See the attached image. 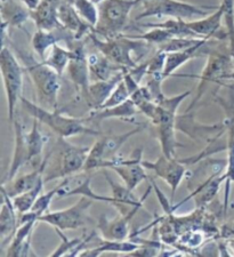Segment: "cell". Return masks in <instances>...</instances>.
I'll return each instance as SVG.
<instances>
[{"label": "cell", "mask_w": 234, "mask_h": 257, "mask_svg": "<svg viewBox=\"0 0 234 257\" xmlns=\"http://www.w3.org/2000/svg\"><path fill=\"white\" fill-rule=\"evenodd\" d=\"M21 103L24 106L27 112L32 115L33 119L38 120L40 123L58 135V138L69 139L76 135H101V132L96 131L94 127L85 125V120L64 115L57 110H51L39 104L31 102L26 97L21 98Z\"/></svg>", "instance_id": "6da1fadb"}, {"label": "cell", "mask_w": 234, "mask_h": 257, "mask_svg": "<svg viewBox=\"0 0 234 257\" xmlns=\"http://www.w3.org/2000/svg\"><path fill=\"white\" fill-rule=\"evenodd\" d=\"M124 73L125 71L119 72L118 74H115V76L107 80L91 82L88 92L82 97V99L88 104L91 111L99 109L104 104V102L108 98V96L113 92L119 82L124 79Z\"/></svg>", "instance_id": "603a6c76"}, {"label": "cell", "mask_w": 234, "mask_h": 257, "mask_svg": "<svg viewBox=\"0 0 234 257\" xmlns=\"http://www.w3.org/2000/svg\"><path fill=\"white\" fill-rule=\"evenodd\" d=\"M71 57H72L71 48L62 47L57 43L52 47L51 53L48 54V56H46V59L43 62L62 76L65 70L68 69Z\"/></svg>", "instance_id": "4dcf8cb0"}, {"label": "cell", "mask_w": 234, "mask_h": 257, "mask_svg": "<svg viewBox=\"0 0 234 257\" xmlns=\"http://www.w3.org/2000/svg\"><path fill=\"white\" fill-rule=\"evenodd\" d=\"M125 71H126V70H125ZM129 97H131V95H129V90L123 79L119 82L118 86L115 87L113 92L111 93V95L108 96L106 101L104 102V104L99 107V109H106V107L119 105V104H121V103L126 102Z\"/></svg>", "instance_id": "ab89813d"}, {"label": "cell", "mask_w": 234, "mask_h": 257, "mask_svg": "<svg viewBox=\"0 0 234 257\" xmlns=\"http://www.w3.org/2000/svg\"><path fill=\"white\" fill-rule=\"evenodd\" d=\"M141 246L135 241H126V240H106L103 239L97 246L91 249L82 250L79 256L83 257H96L103 252H123V254H129Z\"/></svg>", "instance_id": "f546056e"}, {"label": "cell", "mask_w": 234, "mask_h": 257, "mask_svg": "<svg viewBox=\"0 0 234 257\" xmlns=\"http://www.w3.org/2000/svg\"><path fill=\"white\" fill-rule=\"evenodd\" d=\"M88 64L91 82L107 80L115 76V74H118L119 72H123L125 70H127L114 64L113 62L106 59V57L98 51L97 53L88 55Z\"/></svg>", "instance_id": "4316f807"}, {"label": "cell", "mask_w": 234, "mask_h": 257, "mask_svg": "<svg viewBox=\"0 0 234 257\" xmlns=\"http://www.w3.org/2000/svg\"><path fill=\"white\" fill-rule=\"evenodd\" d=\"M0 69L7 97L8 120L13 123L15 120V109L18 102L22 98L24 69L10 47L3 44L0 52Z\"/></svg>", "instance_id": "8992f818"}, {"label": "cell", "mask_w": 234, "mask_h": 257, "mask_svg": "<svg viewBox=\"0 0 234 257\" xmlns=\"http://www.w3.org/2000/svg\"><path fill=\"white\" fill-rule=\"evenodd\" d=\"M58 153H60V164L55 173H51L45 177V182L65 178L79 172H83L87 158H88L90 147H79L69 143L64 138H58Z\"/></svg>", "instance_id": "9c48e42d"}, {"label": "cell", "mask_w": 234, "mask_h": 257, "mask_svg": "<svg viewBox=\"0 0 234 257\" xmlns=\"http://www.w3.org/2000/svg\"><path fill=\"white\" fill-rule=\"evenodd\" d=\"M143 0H101L98 3V22L94 33L101 38H114L126 29L133 8Z\"/></svg>", "instance_id": "277c9868"}, {"label": "cell", "mask_w": 234, "mask_h": 257, "mask_svg": "<svg viewBox=\"0 0 234 257\" xmlns=\"http://www.w3.org/2000/svg\"><path fill=\"white\" fill-rule=\"evenodd\" d=\"M187 26L200 38L226 40L227 35L223 24V8L218 6L216 11L204 18L187 21Z\"/></svg>", "instance_id": "2e32d148"}, {"label": "cell", "mask_w": 234, "mask_h": 257, "mask_svg": "<svg viewBox=\"0 0 234 257\" xmlns=\"http://www.w3.org/2000/svg\"><path fill=\"white\" fill-rule=\"evenodd\" d=\"M26 141L29 150V159L31 161L43 153L45 144L47 143V138H45L39 130L38 120L33 119L31 131L26 133Z\"/></svg>", "instance_id": "836d02e7"}, {"label": "cell", "mask_w": 234, "mask_h": 257, "mask_svg": "<svg viewBox=\"0 0 234 257\" xmlns=\"http://www.w3.org/2000/svg\"><path fill=\"white\" fill-rule=\"evenodd\" d=\"M150 121L157 128L158 140L160 142L162 153L168 158H176V150L181 147L176 139L177 112L157 104Z\"/></svg>", "instance_id": "8fae6325"}, {"label": "cell", "mask_w": 234, "mask_h": 257, "mask_svg": "<svg viewBox=\"0 0 234 257\" xmlns=\"http://www.w3.org/2000/svg\"><path fill=\"white\" fill-rule=\"evenodd\" d=\"M132 38H135V39H141V40H144L146 43L150 44L152 46H156L159 47L160 45L165 44L166 41H168L169 39L174 38L173 33L169 32L167 29L164 28H151V30L149 32H145L143 35H139V36H131Z\"/></svg>", "instance_id": "74e56055"}, {"label": "cell", "mask_w": 234, "mask_h": 257, "mask_svg": "<svg viewBox=\"0 0 234 257\" xmlns=\"http://www.w3.org/2000/svg\"><path fill=\"white\" fill-rule=\"evenodd\" d=\"M224 80H229V81H234V70L232 72H229L228 74L224 77Z\"/></svg>", "instance_id": "7bdbcfd3"}, {"label": "cell", "mask_w": 234, "mask_h": 257, "mask_svg": "<svg viewBox=\"0 0 234 257\" xmlns=\"http://www.w3.org/2000/svg\"><path fill=\"white\" fill-rule=\"evenodd\" d=\"M207 62L203 71L198 77L199 84L196 87V95L191 104L187 107L186 112H190L194 105L200 101L204 93L207 92L209 85L224 80V77L234 70V59L228 52V47L219 49L212 46L207 54Z\"/></svg>", "instance_id": "52a82bcc"}, {"label": "cell", "mask_w": 234, "mask_h": 257, "mask_svg": "<svg viewBox=\"0 0 234 257\" xmlns=\"http://www.w3.org/2000/svg\"><path fill=\"white\" fill-rule=\"evenodd\" d=\"M26 71L29 73L36 88V96L39 105L51 110H56L58 93L61 89L60 74L45 64L43 61H36L31 55L20 52Z\"/></svg>", "instance_id": "7a4b0ae2"}, {"label": "cell", "mask_w": 234, "mask_h": 257, "mask_svg": "<svg viewBox=\"0 0 234 257\" xmlns=\"http://www.w3.org/2000/svg\"><path fill=\"white\" fill-rule=\"evenodd\" d=\"M62 0H41L36 10L30 11L31 20L39 30H56L63 28L58 20V7Z\"/></svg>", "instance_id": "ffe728a7"}, {"label": "cell", "mask_w": 234, "mask_h": 257, "mask_svg": "<svg viewBox=\"0 0 234 257\" xmlns=\"http://www.w3.org/2000/svg\"><path fill=\"white\" fill-rule=\"evenodd\" d=\"M41 0H22V3L26 5L29 10L30 11H33L36 10L37 7H38V5L40 4Z\"/></svg>", "instance_id": "b9f144b4"}, {"label": "cell", "mask_w": 234, "mask_h": 257, "mask_svg": "<svg viewBox=\"0 0 234 257\" xmlns=\"http://www.w3.org/2000/svg\"><path fill=\"white\" fill-rule=\"evenodd\" d=\"M14 130V152L13 158H12L10 171L7 174V181H12L16 177V174L19 173L21 168L24 165L30 163L29 159V150L26 141V132L23 130L22 123L20 120H14L13 122Z\"/></svg>", "instance_id": "cb8c5ba5"}, {"label": "cell", "mask_w": 234, "mask_h": 257, "mask_svg": "<svg viewBox=\"0 0 234 257\" xmlns=\"http://www.w3.org/2000/svg\"><path fill=\"white\" fill-rule=\"evenodd\" d=\"M140 111L137 109L135 103L133 102V99L128 98L126 102L121 103L119 105L106 107V109L93 110L90 112L89 117H87L83 120H85V122H91L96 126H98L104 120L113 118L125 120V121H134V117Z\"/></svg>", "instance_id": "7402d4cb"}, {"label": "cell", "mask_w": 234, "mask_h": 257, "mask_svg": "<svg viewBox=\"0 0 234 257\" xmlns=\"http://www.w3.org/2000/svg\"><path fill=\"white\" fill-rule=\"evenodd\" d=\"M70 196H80V197L82 196V197L90 198L91 200L94 201H103V202H107V204H112V197L101 196V194H97L91 190L90 176L87 177L80 185L77 186V188L71 189V190H66L64 188L61 190L60 193H58V197H70Z\"/></svg>", "instance_id": "d590c367"}, {"label": "cell", "mask_w": 234, "mask_h": 257, "mask_svg": "<svg viewBox=\"0 0 234 257\" xmlns=\"http://www.w3.org/2000/svg\"><path fill=\"white\" fill-rule=\"evenodd\" d=\"M58 20L63 29L73 36L74 40H80L94 31V28L78 14L71 0L61 2L58 7Z\"/></svg>", "instance_id": "e0dca14e"}, {"label": "cell", "mask_w": 234, "mask_h": 257, "mask_svg": "<svg viewBox=\"0 0 234 257\" xmlns=\"http://www.w3.org/2000/svg\"><path fill=\"white\" fill-rule=\"evenodd\" d=\"M143 11L136 16L135 21L148 18H169L192 21L195 18H204L218 7L196 6L179 0H143Z\"/></svg>", "instance_id": "5b68a950"}, {"label": "cell", "mask_w": 234, "mask_h": 257, "mask_svg": "<svg viewBox=\"0 0 234 257\" xmlns=\"http://www.w3.org/2000/svg\"><path fill=\"white\" fill-rule=\"evenodd\" d=\"M203 233L201 231L190 230L182 234L181 241L186 244V247H198L200 243H202Z\"/></svg>", "instance_id": "60d3db41"}, {"label": "cell", "mask_w": 234, "mask_h": 257, "mask_svg": "<svg viewBox=\"0 0 234 257\" xmlns=\"http://www.w3.org/2000/svg\"><path fill=\"white\" fill-rule=\"evenodd\" d=\"M143 130V126L136 127L134 130L120 135H107L99 136L93 147H90V151L87 158L86 165L83 167V172L89 173L95 169H103L104 164L108 160L115 158V155L123 148V145L132 138V136L139 134Z\"/></svg>", "instance_id": "ba28073f"}, {"label": "cell", "mask_w": 234, "mask_h": 257, "mask_svg": "<svg viewBox=\"0 0 234 257\" xmlns=\"http://www.w3.org/2000/svg\"><path fill=\"white\" fill-rule=\"evenodd\" d=\"M136 213L129 215H119L113 219H107L105 216L99 217L98 230L101 231L103 239L106 240H126L129 235V224Z\"/></svg>", "instance_id": "d4e9b609"}, {"label": "cell", "mask_w": 234, "mask_h": 257, "mask_svg": "<svg viewBox=\"0 0 234 257\" xmlns=\"http://www.w3.org/2000/svg\"><path fill=\"white\" fill-rule=\"evenodd\" d=\"M143 27L146 28H164L167 29L169 32L173 33L174 37H178V38H200L187 26V21L184 20H177V19H169L161 23H145ZM203 39V38H201Z\"/></svg>", "instance_id": "1f68e13d"}, {"label": "cell", "mask_w": 234, "mask_h": 257, "mask_svg": "<svg viewBox=\"0 0 234 257\" xmlns=\"http://www.w3.org/2000/svg\"><path fill=\"white\" fill-rule=\"evenodd\" d=\"M142 149H137L129 159L115 158L106 161L103 169H112L121 177L124 183L131 190H135L142 182L148 180V174L143 164H142Z\"/></svg>", "instance_id": "7c38bea8"}, {"label": "cell", "mask_w": 234, "mask_h": 257, "mask_svg": "<svg viewBox=\"0 0 234 257\" xmlns=\"http://www.w3.org/2000/svg\"><path fill=\"white\" fill-rule=\"evenodd\" d=\"M70 48L72 51V57H71L66 71H68L71 81L76 87L77 92L83 97L88 92L91 84L88 55L86 54L83 44L79 43V40H73L72 46Z\"/></svg>", "instance_id": "5bb4252c"}, {"label": "cell", "mask_w": 234, "mask_h": 257, "mask_svg": "<svg viewBox=\"0 0 234 257\" xmlns=\"http://www.w3.org/2000/svg\"><path fill=\"white\" fill-rule=\"evenodd\" d=\"M30 16V10L22 0H2V24L6 27L21 28Z\"/></svg>", "instance_id": "83f0119b"}, {"label": "cell", "mask_w": 234, "mask_h": 257, "mask_svg": "<svg viewBox=\"0 0 234 257\" xmlns=\"http://www.w3.org/2000/svg\"><path fill=\"white\" fill-rule=\"evenodd\" d=\"M69 182H70V178L65 177V178H63V181H62L61 183H58L55 188H53L51 190V191L40 194V197L37 199L36 204L33 205L32 209H31L32 213H35L37 215L38 221H39V218L43 216V215L47 213V210L49 209V206H51L53 199L56 196H58V193H60L62 189H64L69 185Z\"/></svg>", "instance_id": "e575fe53"}, {"label": "cell", "mask_w": 234, "mask_h": 257, "mask_svg": "<svg viewBox=\"0 0 234 257\" xmlns=\"http://www.w3.org/2000/svg\"><path fill=\"white\" fill-rule=\"evenodd\" d=\"M203 40L204 39H201V38H178V37H174V38L166 41L165 44L160 45V46L157 48L158 51L164 52V53L178 52V51H184V49H187L190 47H193Z\"/></svg>", "instance_id": "f35d334b"}, {"label": "cell", "mask_w": 234, "mask_h": 257, "mask_svg": "<svg viewBox=\"0 0 234 257\" xmlns=\"http://www.w3.org/2000/svg\"><path fill=\"white\" fill-rule=\"evenodd\" d=\"M94 200L87 197H80V199L69 208L46 213L39 218V222L47 223L54 226V229L62 231L77 230L82 227L87 222V211L93 205Z\"/></svg>", "instance_id": "30bf717a"}, {"label": "cell", "mask_w": 234, "mask_h": 257, "mask_svg": "<svg viewBox=\"0 0 234 257\" xmlns=\"http://www.w3.org/2000/svg\"><path fill=\"white\" fill-rule=\"evenodd\" d=\"M74 8L78 12V14L95 28L98 22V7L96 6V3L93 0H71Z\"/></svg>", "instance_id": "8d00e7d4"}, {"label": "cell", "mask_w": 234, "mask_h": 257, "mask_svg": "<svg viewBox=\"0 0 234 257\" xmlns=\"http://www.w3.org/2000/svg\"><path fill=\"white\" fill-rule=\"evenodd\" d=\"M209 43H210V39H204L200 44L195 45L193 47L184 49V51L166 53L165 68L164 72H162L164 79H167L168 77L173 76L182 65L186 64L189 61L195 59V57H199L202 54H206L207 55L209 49H210L208 48Z\"/></svg>", "instance_id": "d6986e66"}, {"label": "cell", "mask_w": 234, "mask_h": 257, "mask_svg": "<svg viewBox=\"0 0 234 257\" xmlns=\"http://www.w3.org/2000/svg\"><path fill=\"white\" fill-rule=\"evenodd\" d=\"M51 156L52 152H48L47 156H46L44 160L41 161L38 168L35 169V171L31 173L26 174V175L14 177L12 181H8L10 182L8 185L6 183H3L2 188L5 189V191L11 198H14L21 193H24L29 191V190L33 189L45 177V171L46 167H47L48 160L51 158Z\"/></svg>", "instance_id": "44dd1931"}, {"label": "cell", "mask_w": 234, "mask_h": 257, "mask_svg": "<svg viewBox=\"0 0 234 257\" xmlns=\"http://www.w3.org/2000/svg\"><path fill=\"white\" fill-rule=\"evenodd\" d=\"M3 204L0 210V243L3 248L11 243L19 227V213L13 205V200L8 196L5 189L2 188Z\"/></svg>", "instance_id": "ac0fdd59"}, {"label": "cell", "mask_w": 234, "mask_h": 257, "mask_svg": "<svg viewBox=\"0 0 234 257\" xmlns=\"http://www.w3.org/2000/svg\"><path fill=\"white\" fill-rule=\"evenodd\" d=\"M91 43L106 59L124 69H133L139 64L133 57V53L143 55L151 45L144 40L132 38L131 36H118L114 38H101L91 32L88 36Z\"/></svg>", "instance_id": "3957f363"}, {"label": "cell", "mask_w": 234, "mask_h": 257, "mask_svg": "<svg viewBox=\"0 0 234 257\" xmlns=\"http://www.w3.org/2000/svg\"><path fill=\"white\" fill-rule=\"evenodd\" d=\"M65 36H71L73 38V36L63 28L52 31L37 29V31L33 33L31 38V46L33 52L37 54L40 61H44L46 59V54H47L48 49H52L54 45L60 43L61 40L66 39Z\"/></svg>", "instance_id": "484cf974"}, {"label": "cell", "mask_w": 234, "mask_h": 257, "mask_svg": "<svg viewBox=\"0 0 234 257\" xmlns=\"http://www.w3.org/2000/svg\"><path fill=\"white\" fill-rule=\"evenodd\" d=\"M148 171H152L158 177L164 180L171 190L170 200H174L178 186L181 185L183 178L185 177L186 168L181 160L176 158H168L164 153L156 161H142Z\"/></svg>", "instance_id": "4fadbf2b"}, {"label": "cell", "mask_w": 234, "mask_h": 257, "mask_svg": "<svg viewBox=\"0 0 234 257\" xmlns=\"http://www.w3.org/2000/svg\"><path fill=\"white\" fill-rule=\"evenodd\" d=\"M38 219H29V221L19 224L13 239L7 248V256H28L30 249L31 233Z\"/></svg>", "instance_id": "f1b7e54d"}, {"label": "cell", "mask_w": 234, "mask_h": 257, "mask_svg": "<svg viewBox=\"0 0 234 257\" xmlns=\"http://www.w3.org/2000/svg\"><path fill=\"white\" fill-rule=\"evenodd\" d=\"M219 99L220 104L223 105L225 112H226V131H227V145L225 149L227 150V158H226V168L224 172L225 178V197H224V213L226 214L228 207V197H229V189L231 184L234 183V102L231 105L227 102H225L221 97H217Z\"/></svg>", "instance_id": "9a60e30c"}, {"label": "cell", "mask_w": 234, "mask_h": 257, "mask_svg": "<svg viewBox=\"0 0 234 257\" xmlns=\"http://www.w3.org/2000/svg\"><path fill=\"white\" fill-rule=\"evenodd\" d=\"M45 183L46 182L44 177L43 180H41L33 189L29 190V191L24 193H21L14 198H12V200H13V205L19 214L28 213V211H30L32 209L33 205L36 204L37 199H38L40 197V194L43 193Z\"/></svg>", "instance_id": "d6a6232c"}]
</instances>
